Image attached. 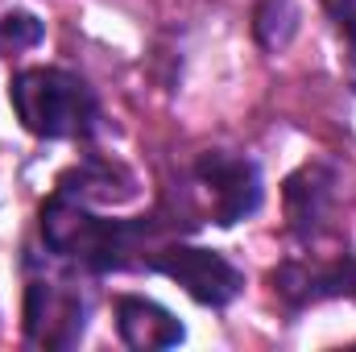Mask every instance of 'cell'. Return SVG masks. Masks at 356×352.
<instances>
[{
  "instance_id": "cell-1",
  "label": "cell",
  "mask_w": 356,
  "mask_h": 352,
  "mask_svg": "<svg viewBox=\"0 0 356 352\" xmlns=\"http://www.w3.org/2000/svg\"><path fill=\"white\" fill-rule=\"evenodd\" d=\"M166 220H104L88 207V199L71 195V191H54L42 203V241L50 253L67 257L71 265L88 269V273H112L124 269L145 253V241L158 237Z\"/></svg>"
},
{
  "instance_id": "cell-2",
  "label": "cell",
  "mask_w": 356,
  "mask_h": 352,
  "mask_svg": "<svg viewBox=\"0 0 356 352\" xmlns=\"http://www.w3.org/2000/svg\"><path fill=\"white\" fill-rule=\"evenodd\" d=\"M8 99L17 108V120L46 141L88 137L99 120V99L75 71L63 67H29L13 75Z\"/></svg>"
},
{
  "instance_id": "cell-3",
  "label": "cell",
  "mask_w": 356,
  "mask_h": 352,
  "mask_svg": "<svg viewBox=\"0 0 356 352\" xmlns=\"http://www.w3.org/2000/svg\"><path fill=\"white\" fill-rule=\"evenodd\" d=\"M79 265L50 253V262L33 269L29 262V286H25V340L38 349H71L88 328V286Z\"/></svg>"
},
{
  "instance_id": "cell-4",
  "label": "cell",
  "mask_w": 356,
  "mask_h": 352,
  "mask_svg": "<svg viewBox=\"0 0 356 352\" xmlns=\"http://www.w3.org/2000/svg\"><path fill=\"white\" fill-rule=\"evenodd\" d=\"M141 265L154 269V273L175 278L178 286L203 307H228L245 290V273L236 265L224 253L199 249V245H158V249H149V257Z\"/></svg>"
},
{
  "instance_id": "cell-5",
  "label": "cell",
  "mask_w": 356,
  "mask_h": 352,
  "mask_svg": "<svg viewBox=\"0 0 356 352\" xmlns=\"http://www.w3.org/2000/svg\"><path fill=\"white\" fill-rule=\"evenodd\" d=\"M195 186L207 195V216L220 228H232L236 220L253 216L261 207V170L257 162L224 150H207L195 162Z\"/></svg>"
},
{
  "instance_id": "cell-6",
  "label": "cell",
  "mask_w": 356,
  "mask_h": 352,
  "mask_svg": "<svg viewBox=\"0 0 356 352\" xmlns=\"http://www.w3.org/2000/svg\"><path fill=\"white\" fill-rule=\"evenodd\" d=\"M269 282H273V294L290 311H302V307L323 303V298L356 294V257L353 253H340V257H290V262H282L269 273Z\"/></svg>"
},
{
  "instance_id": "cell-7",
  "label": "cell",
  "mask_w": 356,
  "mask_h": 352,
  "mask_svg": "<svg viewBox=\"0 0 356 352\" xmlns=\"http://www.w3.org/2000/svg\"><path fill=\"white\" fill-rule=\"evenodd\" d=\"M332 211H336V175L332 166H302L298 175L286 178V220L290 232L302 245H315L323 232H332Z\"/></svg>"
},
{
  "instance_id": "cell-8",
  "label": "cell",
  "mask_w": 356,
  "mask_h": 352,
  "mask_svg": "<svg viewBox=\"0 0 356 352\" xmlns=\"http://www.w3.org/2000/svg\"><path fill=\"white\" fill-rule=\"evenodd\" d=\"M116 332L129 349H175L182 344V323L166 307L141 294H120L116 298Z\"/></svg>"
},
{
  "instance_id": "cell-9",
  "label": "cell",
  "mask_w": 356,
  "mask_h": 352,
  "mask_svg": "<svg viewBox=\"0 0 356 352\" xmlns=\"http://www.w3.org/2000/svg\"><path fill=\"white\" fill-rule=\"evenodd\" d=\"M42 38H46V29H42V21H38L33 13L13 8V13H4V17H0V54L29 50V46H38Z\"/></svg>"
},
{
  "instance_id": "cell-10",
  "label": "cell",
  "mask_w": 356,
  "mask_h": 352,
  "mask_svg": "<svg viewBox=\"0 0 356 352\" xmlns=\"http://www.w3.org/2000/svg\"><path fill=\"white\" fill-rule=\"evenodd\" d=\"M290 29H294V4L290 0H266L257 8V38L266 42L269 50L273 46H286Z\"/></svg>"
},
{
  "instance_id": "cell-11",
  "label": "cell",
  "mask_w": 356,
  "mask_h": 352,
  "mask_svg": "<svg viewBox=\"0 0 356 352\" xmlns=\"http://www.w3.org/2000/svg\"><path fill=\"white\" fill-rule=\"evenodd\" d=\"M323 8H327V17L336 21V29H340L344 38H353L356 33V0H323Z\"/></svg>"
},
{
  "instance_id": "cell-12",
  "label": "cell",
  "mask_w": 356,
  "mask_h": 352,
  "mask_svg": "<svg viewBox=\"0 0 356 352\" xmlns=\"http://www.w3.org/2000/svg\"><path fill=\"white\" fill-rule=\"evenodd\" d=\"M344 71H348V83L356 88V33L348 38V50H344Z\"/></svg>"
}]
</instances>
